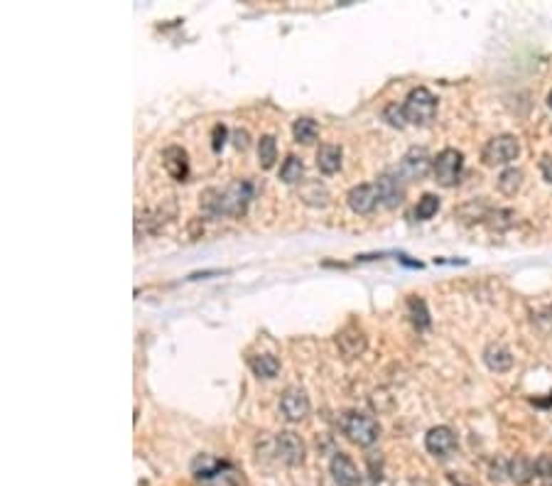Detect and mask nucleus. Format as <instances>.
Returning a JSON list of instances; mask_svg holds the SVG:
<instances>
[{"label":"nucleus","instance_id":"nucleus-19","mask_svg":"<svg viewBox=\"0 0 552 486\" xmlns=\"http://www.w3.org/2000/svg\"><path fill=\"white\" fill-rule=\"evenodd\" d=\"M302 177H305V162L297 155H287L283 167H280V180L285 185H297V182H302Z\"/></svg>","mask_w":552,"mask_h":486},{"label":"nucleus","instance_id":"nucleus-27","mask_svg":"<svg viewBox=\"0 0 552 486\" xmlns=\"http://www.w3.org/2000/svg\"><path fill=\"white\" fill-rule=\"evenodd\" d=\"M202 464H204V469L197 474L199 479H202V477H204V479H209V477H214V474H219L221 469L229 467V464H226V462H212V460H207V457H204V460H202Z\"/></svg>","mask_w":552,"mask_h":486},{"label":"nucleus","instance_id":"nucleus-6","mask_svg":"<svg viewBox=\"0 0 552 486\" xmlns=\"http://www.w3.org/2000/svg\"><path fill=\"white\" fill-rule=\"evenodd\" d=\"M434 160L429 157V152L425 150V148H410L405 155H402L400 165L395 167V172L402 177L405 182L410 180H422L425 175L429 172V167H432Z\"/></svg>","mask_w":552,"mask_h":486},{"label":"nucleus","instance_id":"nucleus-1","mask_svg":"<svg viewBox=\"0 0 552 486\" xmlns=\"http://www.w3.org/2000/svg\"><path fill=\"white\" fill-rule=\"evenodd\" d=\"M253 197H256V185L251 180H234L224 190L219 187L204 190L199 195V204H202V212L212 219L243 217Z\"/></svg>","mask_w":552,"mask_h":486},{"label":"nucleus","instance_id":"nucleus-22","mask_svg":"<svg viewBox=\"0 0 552 486\" xmlns=\"http://www.w3.org/2000/svg\"><path fill=\"white\" fill-rule=\"evenodd\" d=\"M407 309H410L412 324H415L417 329L429 327V312H427V305H425L422 297H410V300H407Z\"/></svg>","mask_w":552,"mask_h":486},{"label":"nucleus","instance_id":"nucleus-23","mask_svg":"<svg viewBox=\"0 0 552 486\" xmlns=\"http://www.w3.org/2000/svg\"><path fill=\"white\" fill-rule=\"evenodd\" d=\"M439 212V197L437 195H422L415 207V219L417 221H427Z\"/></svg>","mask_w":552,"mask_h":486},{"label":"nucleus","instance_id":"nucleus-12","mask_svg":"<svg viewBox=\"0 0 552 486\" xmlns=\"http://www.w3.org/2000/svg\"><path fill=\"white\" fill-rule=\"evenodd\" d=\"M162 165L175 182L189 180V155H187L184 148H179V145L165 148L162 150Z\"/></svg>","mask_w":552,"mask_h":486},{"label":"nucleus","instance_id":"nucleus-5","mask_svg":"<svg viewBox=\"0 0 552 486\" xmlns=\"http://www.w3.org/2000/svg\"><path fill=\"white\" fill-rule=\"evenodd\" d=\"M462 170H464V155L457 148H444L432 162L434 180L442 187H454L462 177Z\"/></svg>","mask_w":552,"mask_h":486},{"label":"nucleus","instance_id":"nucleus-32","mask_svg":"<svg viewBox=\"0 0 552 486\" xmlns=\"http://www.w3.org/2000/svg\"><path fill=\"white\" fill-rule=\"evenodd\" d=\"M548 314H550V319H552V305H550V309H548Z\"/></svg>","mask_w":552,"mask_h":486},{"label":"nucleus","instance_id":"nucleus-29","mask_svg":"<svg viewBox=\"0 0 552 486\" xmlns=\"http://www.w3.org/2000/svg\"><path fill=\"white\" fill-rule=\"evenodd\" d=\"M236 148H239V150H246L248 148V133L246 130H236Z\"/></svg>","mask_w":552,"mask_h":486},{"label":"nucleus","instance_id":"nucleus-10","mask_svg":"<svg viewBox=\"0 0 552 486\" xmlns=\"http://www.w3.org/2000/svg\"><path fill=\"white\" fill-rule=\"evenodd\" d=\"M425 447H427L429 455L439 457V460H444V457H449L452 452L457 450V435L452 428H447V425H437V428L427 430V435H425Z\"/></svg>","mask_w":552,"mask_h":486},{"label":"nucleus","instance_id":"nucleus-13","mask_svg":"<svg viewBox=\"0 0 552 486\" xmlns=\"http://www.w3.org/2000/svg\"><path fill=\"white\" fill-rule=\"evenodd\" d=\"M346 202H349L351 212L356 214H371L375 207L380 204L378 199V190H375V185H356L349 190V195H346Z\"/></svg>","mask_w":552,"mask_h":486},{"label":"nucleus","instance_id":"nucleus-9","mask_svg":"<svg viewBox=\"0 0 552 486\" xmlns=\"http://www.w3.org/2000/svg\"><path fill=\"white\" fill-rule=\"evenodd\" d=\"M280 413L290 420V423H300L309 415V398L302 388L297 386H290V388L283 391L280 395Z\"/></svg>","mask_w":552,"mask_h":486},{"label":"nucleus","instance_id":"nucleus-17","mask_svg":"<svg viewBox=\"0 0 552 486\" xmlns=\"http://www.w3.org/2000/svg\"><path fill=\"white\" fill-rule=\"evenodd\" d=\"M508 477H511L516 484H528L530 479L535 477V462L523 455H518L516 460L508 462Z\"/></svg>","mask_w":552,"mask_h":486},{"label":"nucleus","instance_id":"nucleus-28","mask_svg":"<svg viewBox=\"0 0 552 486\" xmlns=\"http://www.w3.org/2000/svg\"><path fill=\"white\" fill-rule=\"evenodd\" d=\"M540 175H543L545 182L552 185V155H543L540 157Z\"/></svg>","mask_w":552,"mask_h":486},{"label":"nucleus","instance_id":"nucleus-21","mask_svg":"<svg viewBox=\"0 0 552 486\" xmlns=\"http://www.w3.org/2000/svg\"><path fill=\"white\" fill-rule=\"evenodd\" d=\"M278 160V143H275L273 135H261L258 140V162H261L263 170H270Z\"/></svg>","mask_w":552,"mask_h":486},{"label":"nucleus","instance_id":"nucleus-4","mask_svg":"<svg viewBox=\"0 0 552 486\" xmlns=\"http://www.w3.org/2000/svg\"><path fill=\"white\" fill-rule=\"evenodd\" d=\"M518 155H521L518 138L511 135V133H504V135H496L486 143L481 150V160L489 167H496V165H511L513 160H518Z\"/></svg>","mask_w":552,"mask_h":486},{"label":"nucleus","instance_id":"nucleus-16","mask_svg":"<svg viewBox=\"0 0 552 486\" xmlns=\"http://www.w3.org/2000/svg\"><path fill=\"white\" fill-rule=\"evenodd\" d=\"M248 368H251L258 378L270 381L280 373V361H278V356H273V353H253V356H248Z\"/></svg>","mask_w":552,"mask_h":486},{"label":"nucleus","instance_id":"nucleus-20","mask_svg":"<svg viewBox=\"0 0 552 486\" xmlns=\"http://www.w3.org/2000/svg\"><path fill=\"white\" fill-rule=\"evenodd\" d=\"M499 190L504 192L506 197H513L516 195L518 190H521V185H523V170H518V167H506L504 172L499 175Z\"/></svg>","mask_w":552,"mask_h":486},{"label":"nucleus","instance_id":"nucleus-26","mask_svg":"<svg viewBox=\"0 0 552 486\" xmlns=\"http://www.w3.org/2000/svg\"><path fill=\"white\" fill-rule=\"evenodd\" d=\"M535 477L552 479V455H540L535 460Z\"/></svg>","mask_w":552,"mask_h":486},{"label":"nucleus","instance_id":"nucleus-15","mask_svg":"<svg viewBox=\"0 0 552 486\" xmlns=\"http://www.w3.org/2000/svg\"><path fill=\"white\" fill-rule=\"evenodd\" d=\"M341 157H344V152H341L339 145H331V143H322L317 150V167L322 175H334L339 172L341 167Z\"/></svg>","mask_w":552,"mask_h":486},{"label":"nucleus","instance_id":"nucleus-24","mask_svg":"<svg viewBox=\"0 0 552 486\" xmlns=\"http://www.w3.org/2000/svg\"><path fill=\"white\" fill-rule=\"evenodd\" d=\"M383 120H388V123L395 125V128H405V125H407L405 110H402V106H397V103H388V106H385Z\"/></svg>","mask_w":552,"mask_h":486},{"label":"nucleus","instance_id":"nucleus-7","mask_svg":"<svg viewBox=\"0 0 552 486\" xmlns=\"http://www.w3.org/2000/svg\"><path fill=\"white\" fill-rule=\"evenodd\" d=\"M375 190H378V199L385 209H397L402 204V199H405V180L393 167L378 177Z\"/></svg>","mask_w":552,"mask_h":486},{"label":"nucleus","instance_id":"nucleus-2","mask_svg":"<svg viewBox=\"0 0 552 486\" xmlns=\"http://www.w3.org/2000/svg\"><path fill=\"white\" fill-rule=\"evenodd\" d=\"M402 110H405L407 123L427 125L429 120L434 118V113H437V96H434L429 88L417 86L405 96V101H402Z\"/></svg>","mask_w":552,"mask_h":486},{"label":"nucleus","instance_id":"nucleus-31","mask_svg":"<svg viewBox=\"0 0 552 486\" xmlns=\"http://www.w3.org/2000/svg\"><path fill=\"white\" fill-rule=\"evenodd\" d=\"M548 106H550V108H552V91H550V93H548Z\"/></svg>","mask_w":552,"mask_h":486},{"label":"nucleus","instance_id":"nucleus-25","mask_svg":"<svg viewBox=\"0 0 552 486\" xmlns=\"http://www.w3.org/2000/svg\"><path fill=\"white\" fill-rule=\"evenodd\" d=\"M226 138H229V128L224 123H217L212 128V150L221 152V148L226 145Z\"/></svg>","mask_w":552,"mask_h":486},{"label":"nucleus","instance_id":"nucleus-30","mask_svg":"<svg viewBox=\"0 0 552 486\" xmlns=\"http://www.w3.org/2000/svg\"><path fill=\"white\" fill-rule=\"evenodd\" d=\"M397 261H400L402 265H407V268H422V263H417V261H410L407 256H402V253H397Z\"/></svg>","mask_w":552,"mask_h":486},{"label":"nucleus","instance_id":"nucleus-8","mask_svg":"<svg viewBox=\"0 0 552 486\" xmlns=\"http://www.w3.org/2000/svg\"><path fill=\"white\" fill-rule=\"evenodd\" d=\"M275 455H278V460L290 464V467H297V464L305 462L307 447L297 433H292V430H283V433L275 438Z\"/></svg>","mask_w":552,"mask_h":486},{"label":"nucleus","instance_id":"nucleus-3","mask_svg":"<svg viewBox=\"0 0 552 486\" xmlns=\"http://www.w3.org/2000/svg\"><path fill=\"white\" fill-rule=\"evenodd\" d=\"M341 433L358 447H371L380 438V425L363 413H344L341 415Z\"/></svg>","mask_w":552,"mask_h":486},{"label":"nucleus","instance_id":"nucleus-11","mask_svg":"<svg viewBox=\"0 0 552 486\" xmlns=\"http://www.w3.org/2000/svg\"><path fill=\"white\" fill-rule=\"evenodd\" d=\"M331 477H334L336 486H361V472L358 467L353 464L351 457H346L344 452H336L331 457Z\"/></svg>","mask_w":552,"mask_h":486},{"label":"nucleus","instance_id":"nucleus-14","mask_svg":"<svg viewBox=\"0 0 552 486\" xmlns=\"http://www.w3.org/2000/svg\"><path fill=\"white\" fill-rule=\"evenodd\" d=\"M484 363L489 371L506 373L508 368L513 366V353L508 351L504 344H499V341H491V344L484 349Z\"/></svg>","mask_w":552,"mask_h":486},{"label":"nucleus","instance_id":"nucleus-18","mask_svg":"<svg viewBox=\"0 0 552 486\" xmlns=\"http://www.w3.org/2000/svg\"><path fill=\"white\" fill-rule=\"evenodd\" d=\"M292 135H295V140L302 143V145H309V143H314V140H317V135H319L317 120L307 118V115L297 118L295 123H292Z\"/></svg>","mask_w":552,"mask_h":486}]
</instances>
